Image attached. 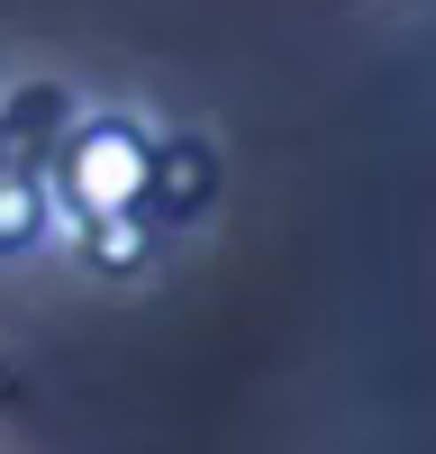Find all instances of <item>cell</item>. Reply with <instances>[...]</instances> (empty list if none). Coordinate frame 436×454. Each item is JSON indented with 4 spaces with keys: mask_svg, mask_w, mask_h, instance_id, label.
<instances>
[{
    "mask_svg": "<svg viewBox=\"0 0 436 454\" xmlns=\"http://www.w3.org/2000/svg\"><path fill=\"white\" fill-rule=\"evenodd\" d=\"M145 182H155V145H145L128 119L82 128V137H73V155H64V192H73V209H91V218L136 209Z\"/></svg>",
    "mask_w": 436,
    "mask_h": 454,
    "instance_id": "1",
    "label": "cell"
}]
</instances>
